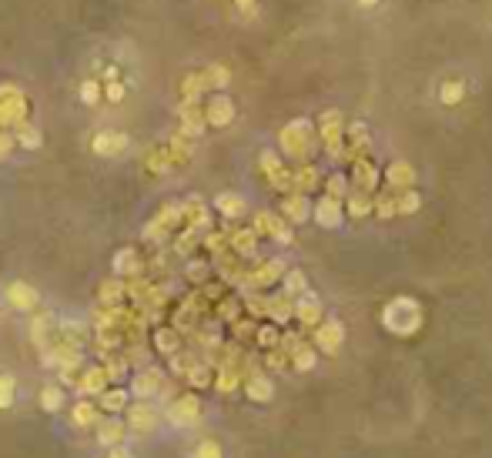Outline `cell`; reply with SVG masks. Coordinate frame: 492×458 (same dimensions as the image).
Instances as JSON below:
<instances>
[{
    "label": "cell",
    "instance_id": "obj_1",
    "mask_svg": "<svg viewBox=\"0 0 492 458\" xmlns=\"http://www.w3.org/2000/svg\"><path fill=\"white\" fill-rule=\"evenodd\" d=\"M382 325L392 334H399V338H409V334H415V331L422 328V308L415 305L412 298H395L382 311Z\"/></svg>",
    "mask_w": 492,
    "mask_h": 458
},
{
    "label": "cell",
    "instance_id": "obj_2",
    "mask_svg": "<svg viewBox=\"0 0 492 458\" xmlns=\"http://www.w3.org/2000/svg\"><path fill=\"white\" fill-rule=\"evenodd\" d=\"M128 411V418H124V425H128L131 432H137V435H148V432H155L157 428V408L155 405H148L144 398L141 402H134V405H128L124 408Z\"/></svg>",
    "mask_w": 492,
    "mask_h": 458
},
{
    "label": "cell",
    "instance_id": "obj_3",
    "mask_svg": "<svg viewBox=\"0 0 492 458\" xmlns=\"http://www.w3.org/2000/svg\"><path fill=\"white\" fill-rule=\"evenodd\" d=\"M198 411H201V402L194 395H181V398H175L168 405V422L178 425V428H188V425L198 422Z\"/></svg>",
    "mask_w": 492,
    "mask_h": 458
},
{
    "label": "cell",
    "instance_id": "obj_4",
    "mask_svg": "<svg viewBox=\"0 0 492 458\" xmlns=\"http://www.w3.org/2000/svg\"><path fill=\"white\" fill-rule=\"evenodd\" d=\"M282 148H285L291 157H305V154H309V124H305V121H291V124L282 130Z\"/></svg>",
    "mask_w": 492,
    "mask_h": 458
},
{
    "label": "cell",
    "instance_id": "obj_5",
    "mask_svg": "<svg viewBox=\"0 0 492 458\" xmlns=\"http://www.w3.org/2000/svg\"><path fill=\"white\" fill-rule=\"evenodd\" d=\"M131 391H134L137 398H155V395L164 391V375H161L157 368H144V371H137V375H134Z\"/></svg>",
    "mask_w": 492,
    "mask_h": 458
},
{
    "label": "cell",
    "instance_id": "obj_6",
    "mask_svg": "<svg viewBox=\"0 0 492 458\" xmlns=\"http://www.w3.org/2000/svg\"><path fill=\"white\" fill-rule=\"evenodd\" d=\"M128 134H118V130H101L98 137H94V154H101V157H114V154H124L128 151Z\"/></svg>",
    "mask_w": 492,
    "mask_h": 458
},
{
    "label": "cell",
    "instance_id": "obj_7",
    "mask_svg": "<svg viewBox=\"0 0 492 458\" xmlns=\"http://www.w3.org/2000/svg\"><path fill=\"white\" fill-rule=\"evenodd\" d=\"M234 117V104L228 101V98H211L205 107V124H211V128H225V124H232Z\"/></svg>",
    "mask_w": 492,
    "mask_h": 458
},
{
    "label": "cell",
    "instance_id": "obj_8",
    "mask_svg": "<svg viewBox=\"0 0 492 458\" xmlns=\"http://www.w3.org/2000/svg\"><path fill=\"white\" fill-rule=\"evenodd\" d=\"M342 338H345V328H342L338 321H325V325H318V331H315V341H318V348H322L325 355H335L338 348H342Z\"/></svg>",
    "mask_w": 492,
    "mask_h": 458
},
{
    "label": "cell",
    "instance_id": "obj_9",
    "mask_svg": "<svg viewBox=\"0 0 492 458\" xmlns=\"http://www.w3.org/2000/svg\"><path fill=\"white\" fill-rule=\"evenodd\" d=\"M7 301L17 311H34L37 308V291L24 281H14V284H7Z\"/></svg>",
    "mask_w": 492,
    "mask_h": 458
},
{
    "label": "cell",
    "instance_id": "obj_10",
    "mask_svg": "<svg viewBox=\"0 0 492 458\" xmlns=\"http://www.w3.org/2000/svg\"><path fill=\"white\" fill-rule=\"evenodd\" d=\"M124 432H128V425H124L121 418H104V422H98V442H101L104 448L121 445V442H124Z\"/></svg>",
    "mask_w": 492,
    "mask_h": 458
},
{
    "label": "cell",
    "instance_id": "obj_11",
    "mask_svg": "<svg viewBox=\"0 0 492 458\" xmlns=\"http://www.w3.org/2000/svg\"><path fill=\"white\" fill-rule=\"evenodd\" d=\"M315 221L322 228H338L342 225V204H338V198H322V201L315 204Z\"/></svg>",
    "mask_w": 492,
    "mask_h": 458
},
{
    "label": "cell",
    "instance_id": "obj_12",
    "mask_svg": "<svg viewBox=\"0 0 492 458\" xmlns=\"http://www.w3.org/2000/svg\"><path fill=\"white\" fill-rule=\"evenodd\" d=\"M255 234H271L275 241H285V244L291 241V231H288L275 214H268V211H261L258 218H255Z\"/></svg>",
    "mask_w": 492,
    "mask_h": 458
},
{
    "label": "cell",
    "instance_id": "obj_13",
    "mask_svg": "<svg viewBox=\"0 0 492 458\" xmlns=\"http://www.w3.org/2000/svg\"><path fill=\"white\" fill-rule=\"evenodd\" d=\"M107 371H104V365L101 368H87L84 375L78 378V388H80V395H101L104 388H107Z\"/></svg>",
    "mask_w": 492,
    "mask_h": 458
},
{
    "label": "cell",
    "instance_id": "obj_14",
    "mask_svg": "<svg viewBox=\"0 0 492 458\" xmlns=\"http://www.w3.org/2000/svg\"><path fill=\"white\" fill-rule=\"evenodd\" d=\"M27 104L21 94H14V101H3L0 98V128H10V124H21L24 121Z\"/></svg>",
    "mask_w": 492,
    "mask_h": 458
},
{
    "label": "cell",
    "instance_id": "obj_15",
    "mask_svg": "<svg viewBox=\"0 0 492 458\" xmlns=\"http://www.w3.org/2000/svg\"><path fill=\"white\" fill-rule=\"evenodd\" d=\"M245 395H248L251 402H271L275 388H271V382H268L265 375H248V382H245Z\"/></svg>",
    "mask_w": 492,
    "mask_h": 458
},
{
    "label": "cell",
    "instance_id": "obj_16",
    "mask_svg": "<svg viewBox=\"0 0 492 458\" xmlns=\"http://www.w3.org/2000/svg\"><path fill=\"white\" fill-rule=\"evenodd\" d=\"M291 314H298V321H302V325H318V321H322V305H318V298H315V295H305V298L295 305Z\"/></svg>",
    "mask_w": 492,
    "mask_h": 458
},
{
    "label": "cell",
    "instance_id": "obj_17",
    "mask_svg": "<svg viewBox=\"0 0 492 458\" xmlns=\"http://www.w3.org/2000/svg\"><path fill=\"white\" fill-rule=\"evenodd\" d=\"M98 408L101 411H124L128 408V391L124 388H104L98 395Z\"/></svg>",
    "mask_w": 492,
    "mask_h": 458
},
{
    "label": "cell",
    "instance_id": "obj_18",
    "mask_svg": "<svg viewBox=\"0 0 492 458\" xmlns=\"http://www.w3.org/2000/svg\"><path fill=\"white\" fill-rule=\"evenodd\" d=\"M385 178H389L392 187H412L415 171H412V164H405V161H395V164H389Z\"/></svg>",
    "mask_w": 492,
    "mask_h": 458
},
{
    "label": "cell",
    "instance_id": "obj_19",
    "mask_svg": "<svg viewBox=\"0 0 492 458\" xmlns=\"http://www.w3.org/2000/svg\"><path fill=\"white\" fill-rule=\"evenodd\" d=\"M214 207L225 214V218H241L245 214V198H238L232 191H225V194H218L214 198Z\"/></svg>",
    "mask_w": 492,
    "mask_h": 458
},
{
    "label": "cell",
    "instance_id": "obj_20",
    "mask_svg": "<svg viewBox=\"0 0 492 458\" xmlns=\"http://www.w3.org/2000/svg\"><path fill=\"white\" fill-rule=\"evenodd\" d=\"M54 328V318L47 311H41V314H34V321H30V338H34V345H41V348H47V331Z\"/></svg>",
    "mask_w": 492,
    "mask_h": 458
},
{
    "label": "cell",
    "instance_id": "obj_21",
    "mask_svg": "<svg viewBox=\"0 0 492 458\" xmlns=\"http://www.w3.org/2000/svg\"><path fill=\"white\" fill-rule=\"evenodd\" d=\"M278 275H282V261H268V264H261L258 271H251L245 281H248V284H258V288H265V284H271Z\"/></svg>",
    "mask_w": 492,
    "mask_h": 458
},
{
    "label": "cell",
    "instance_id": "obj_22",
    "mask_svg": "<svg viewBox=\"0 0 492 458\" xmlns=\"http://www.w3.org/2000/svg\"><path fill=\"white\" fill-rule=\"evenodd\" d=\"M114 268H118V275H137V271H141L137 251H134V248H124V251H118V257H114Z\"/></svg>",
    "mask_w": 492,
    "mask_h": 458
},
{
    "label": "cell",
    "instance_id": "obj_23",
    "mask_svg": "<svg viewBox=\"0 0 492 458\" xmlns=\"http://www.w3.org/2000/svg\"><path fill=\"white\" fill-rule=\"evenodd\" d=\"M282 207H285L288 221H295V225L309 218V201H305L302 194H291V198H285V204H282Z\"/></svg>",
    "mask_w": 492,
    "mask_h": 458
},
{
    "label": "cell",
    "instance_id": "obj_24",
    "mask_svg": "<svg viewBox=\"0 0 492 458\" xmlns=\"http://www.w3.org/2000/svg\"><path fill=\"white\" fill-rule=\"evenodd\" d=\"M74 425H78V428H91V425H98V405H91V402H78V405H74Z\"/></svg>",
    "mask_w": 492,
    "mask_h": 458
},
{
    "label": "cell",
    "instance_id": "obj_25",
    "mask_svg": "<svg viewBox=\"0 0 492 458\" xmlns=\"http://www.w3.org/2000/svg\"><path fill=\"white\" fill-rule=\"evenodd\" d=\"M291 311H295V305H291V298H288V295L268 298V314H271L275 321H288V318H291Z\"/></svg>",
    "mask_w": 492,
    "mask_h": 458
},
{
    "label": "cell",
    "instance_id": "obj_26",
    "mask_svg": "<svg viewBox=\"0 0 492 458\" xmlns=\"http://www.w3.org/2000/svg\"><path fill=\"white\" fill-rule=\"evenodd\" d=\"M291 361H295L298 371H311V368H315V352H311L305 341H298V345L291 348Z\"/></svg>",
    "mask_w": 492,
    "mask_h": 458
},
{
    "label": "cell",
    "instance_id": "obj_27",
    "mask_svg": "<svg viewBox=\"0 0 492 458\" xmlns=\"http://www.w3.org/2000/svg\"><path fill=\"white\" fill-rule=\"evenodd\" d=\"M255 238H258V234H255V231H234L232 234V248L234 251H238V255H255Z\"/></svg>",
    "mask_w": 492,
    "mask_h": 458
},
{
    "label": "cell",
    "instance_id": "obj_28",
    "mask_svg": "<svg viewBox=\"0 0 492 458\" xmlns=\"http://www.w3.org/2000/svg\"><path fill=\"white\" fill-rule=\"evenodd\" d=\"M155 345H157V352H164V355H175V352H178V331L157 328V331H155Z\"/></svg>",
    "mask_w": 492,
    "mask_h": 458
},
{
    "label": "cell",
    "instance_id": "obj_29",
    "mask_svg": "<svg viewBox=\"0 0 492 458\" xmlns=\"http://www.w3.org/2000/svg\"><path fill=\"white\" fill-rule=\"evenodd\" d=\"M60 405H64V391H60L57 385H47V388L41 391V408L54 415V411H60Z\"/></svg>",
    "mask_w": 492,
    "mask_h": 458
},
{
    "label": "cell",
    "instance_id": "obj_30",
    "mask_svg": "<svg viewBox=\"0 0 492 458\" xmlns=\"http://www.w3.org/2000/svg\"><path fill=\"white\" fill-rule=\"evenodd\" d=\"M124 298V281H104L101 284V305H118Z\"/></svg>",
    "mask_w": 492,
    "mask_h": 458
},
{
    "label": "cell",
    "instance_id": "obj_31",
    "mask_svg": "<svg viewBox=\"0 0 492 458\" xmlns=\"http://www.w3.org/2000/svg\"><path fill=\"white\" fill-rule=\"evenodd\" d=\"M184 375H188V382L194 385V388H208L211 385V368L208 365H191Z\"/></svg>",
    "mask_w": 492,
    "mask_h": 458
},
{
    "label": "cell",
    "instance_id": "obj_32",
    "mask_svg": "<svg viewBox=\"0 0 492 458\" xmlns=\"http://www.w3.org/2000/svg\"><path fill=\"white\" fill-rule=\"evenodd\" d=\"M17 398V382L10 375H0V408H10Z\"/></svg>",
    "mask_w": 492,
    "mask_h": 458
},
{
    "label": "cell",
    "instance_id": "obj_33",
    "mask_svg": "<svg viewBox=\"0 0 492 458\" xmlns=\"http://www.w3.org/2000/svg\"><path fill=\"white\" fill-rule=\"evenodd\" d=\"M214 385H218V391H234V388H238V371H234V365H225V368L218 371Z\"/></svg>",
    "mask_w": 492,
    "mask_h": 458
},
{
    "label": "cell",
    "instance_id": "obj_34",
    "mask_svg": "<svg viewBox=\"0 0 492 458\" xmlns=\"http://www.w3.org/2000/svg\"><path fill=\"white\" fill-rule=\"evenodd\" d=\"M355 184L365 187V191H372V187H375V168L365 164V161H359V168H355Z\"/></svg>",
    "mask_w": 492,
    "mask_h": 458
},
{
    "label": "cell",
    "instance_id": "obj_35",
    "mask_svg": "<svg viewBox=\"0 0 492 458\" xmlns=\"http://www.w3.org/2000/svg\"><path fill=\"white\" fill-rule=\"evenodd\" d=\"M291 184H295V187H302V191H309V187L318 184V171H315V168H302L298 174H291Z\"/></svg>",
    "mask_w": 492,
    "mask_h": 458
},
{
    "label": "cell",
    "instance_id": "obj_36",
    "mask_svg": "<svg viewBox=\"0 0 492 458\" xmlns=\"http://www.w3.org/2000/svg\"><path fill=\"white\" fill-rule=\"evenodd\" d=\"M462 91H466V87H462V80H445V84H442V101L445 104H459L462 101Z\"/></svg>",
    "mask_w": 492,
    "mask_h": 458
},
{
    "label": "cell",
    "instance_id": "obj_37",
    "mask_svg": "<svg viewBox=\"0 0 492 458\" xmlns=\"http://www.w3.org/2000/svg\"><path fill=\"white\" fill-rule=\"evenodd\" d=\"M191 458H221V445H218L214 438H205V442L191 452Z\"/></svg>",
    "mask_w": 492,
    "mask_h": 458
},
{
    "label": "cell",
    "instance_id": "obj_38",
    "mask_svg": "<svg viewBox=\"0 0 492 458\" xmlns=\"http://www.w3.org/2000/svg\"><path fill=\"white\" fill-rule=\"evenodd\" d=\"M194 244H198V231L188 228L181 238L175 241V251H178V255H188V251H194Z\"/></svg>",
    "mask_w": 492,
    "mask_h": 458
},
{
    "label": "cell",
    "instance_id": "obj_39",
    "mask_svg": "<svg viewBox=\"0 0 492 458\" xmlns=\"http://www.w3.org/2000/svg\"><path fill=\"white\" fill-rule=\"evenodd\" d=\"M418 204H422V198H418L415 191H405V194L395 201V211H402V214H412V211H418Z\"/></svg>",
    "mask_w": 492,
    "mask_h": 458
},
{
    "label": "cell",
    "instance_id": "obj_40",
    "mask_svg": "<svg viewBox=\"0 0 492 458\" xmlns=\"http://www.w3.org/2000/svg\"><path fill=\"white\" fill-rule=\"evenodd\" d=\"M205 84H211V87H225V84H228V71L218 67V64H211V67L205 71Z\"/></svg>",
    "mask_w": 492,
    "mask_h": 458
},
{
    "label": "cell",
    "instance_id": "obj_41",
    "mask_svg": "<svg viewBox=\"0 0 492 458\" xmlns=\"http://www.w3.org/2000/svg\"><path fill=\"white\" fill-rule=\"evenodd\" d=\"M305 291V275L302 271H288L285 275V295H302Z\"/></svg>",
    "mask_w": 492,
    "mask_h": 458
},
{
    "label": "cell",
    "instance_id": "obj_42",
    "mask_svg": "<svg viewBox=\"0 0 492 458\" xmlns=\"http://www.w3.org/2000/svg\"><path fill=\"white\" fill-rule=\"evenodd\" d=\"M348 211H352V218H362V214L372 211V201H368L365 194H352V198H348Z\"/></svg>",
    "mask_w": 492,
    "mask_h": 458
},
{
    "label": "cell",
    "instance_id": "obj_43",
    "mask_svg": "<svg viewBox=\"0 0 492 458\" xmlns=\"http://www.w3.org/2000/svg\"><path fill=\"white\" fill-rule=\"evenodd\" d=\"M80 98H84V104H98L101 84H98V80H84V84H80Z\"/></svg>",
    "mask_w": 492,
    "mask_h": 458
},
{
    "label": "cell",
    "instance_id": "obj_44",
    "mask_svg": "<svg viewBox=\"0 0 492 458\" xmlns=\"http://www.w3.org/2000/svg\"><path fill=\"white\" fill-rule=\"evenodd\" d=\"M258 334V345H265V348H275L282 338H278V328H271V325H265V328L255 331Z\"/></svg>",
    "mask_w": 492,
    "mask_h": 458
},
{
    "label": "cell",
    "instance_id": "obj_45",
    "mask_svg": "<svg viewBox=\"0 0 492 458\" xmlns=\"http://www.w3.org/2000/svg\"><path fill=\"white\" fill-rule=\"evenodd\" d=\"M21 144H24V148H37V144H41V134H37V130L34 128H27V124H21Z\"/></svg>",
    "mask_w": 492,
    "mask_h": 458
},
{
    "label": "cell",
    "instance_id": "obj_46",
    "mask_svg": "<svg viewBox=\"0 0 492 458\" xmlns=\"http://www.w3.org/2000/svg\"><path fill=\"white\" fill-rule=\"evenodd\" d=\"M104 98H107V101H121V98H124V87H121L118 80H107V87H104Z\"/></svg>",
    "mask_w": 492,
    "mask_h": 458
},
{
    "label": "cell",
    "instance_id": "obj_47",
    "mask_svg": "<svg viewBox=\"0 0 492 458\" xmlns=\"http://www.w3.org/2000/svg\"><path fill=\"white\" fill-rule=\"evenodd\" d=\"M221 318H228V321H234V318H238V301H234V298L221 301Z\"/></svg>",
    "mask_w": 492,
    "mask_h": 458
},
{
    "label": "cell",
    "instance_id": "obj_48",
    "mask_svg": "<svg viewBox=\"0 0 492 458\" xmlns=\"http://www.w3.org/2000/svg\"><path fill=\"white\" fill-rule=\"evenodd\" d=\"M375 207H379V214H382V218H389V214H395V198H379Z\"/></svg>",
    "mask_w": 492,
    "mask_h": 458
},
{
    "label": "cell",
    "instance_id": "obj_49",
    "mask_svg": "<svg viewBox=\"0 0 492 458\" xmlns=\"http://www.w3.org/2000/svg\"><path fill=\"white\" fill-rule=\"evenodd\" d=\"M328 191H332L328 198H342L345 194V178H332L328 181Z\"/></svg>",
    "mask_w": 492,
    "mask_h": 458
},
{
    "label": "cell",
    "instance_id": "obj_50",
    "mask_svg": "<svg viewBox=\"0 0 492 458\" xmlns=\"http://www.w3.org/2000/svg\"><path fill=\"white\" fill-rule=\"evenodd\" d=\"M10 148H14V137H10V134H3V130H0V161H3V157H7V154H10Z\"/></svg>",
    "mask_w": 492,
    "mask_h": 458
},
{
    "label": "cell",
    "instance_id": "obj_51",
    "mask_svg": "<svg viewBox=\"0 0 492 458\" xmlns=\"http://www.w3.org/2000/svg\"><path fill=\"white\" fill-rule=\"evenodd\" d=\"M205 264H188V278H205Z\"/></svg>",
    "mask_w": 492,
    "mask_h": 458
},
{
    "label": "cell",
    "instance_id": "obj_52",
    "mask_svg": "<svg viewBox=\"0 0 492 458\" xmlns=\"http://www.w3.org/2000/svg\"><path fill=\"white\" fill-rule=\"evenodd\" d=\"M107 458H131V455L121 448V445H114V448H107Z\"/></svg>",
    "mask_w": 492,
    "mask_h": 458
},
{
    "label": "cell",
    "instance_id": "obj_53",
    "mask_svg": "<svg viewBox=\"0 0 492 458\" xmlns=\"http://www.w3.org/2000/svg\"><path fill=\"white\" fill-rule=\"evenodd\" d=\"M234 3H238L241 10H251V7H255V0H234Z\"/></svg>",
    "mask_w": 492,
    "mask_h": 458
},
{
    "label": "cell",
    "instance_id": "obj_54",
    "mask_svg": "<svg viewBox=\"0 0 492 458\" xmlns=\"http://www.w3.org/2000/svg\"><path fill=\"white\" fill-rule=\"evenodd\" d=\"M359 3H362V7H372V3H379V0H359Z\"/></svg>",
    "mask_w": 492,
    "mask_h": 458
}]
</instances>
